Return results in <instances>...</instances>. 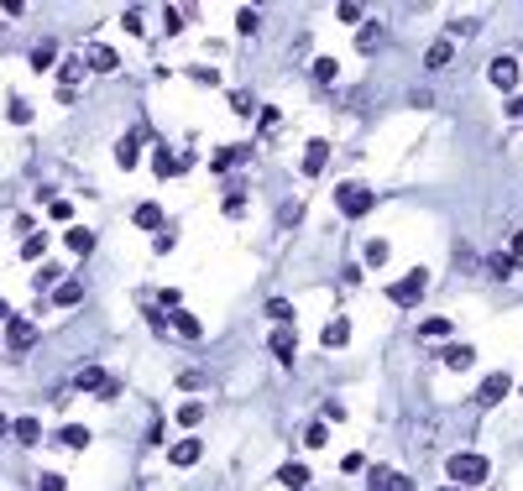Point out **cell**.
<instances>
[{"label": "cell", "mask_w": 523, "mask_h": 491, "mask_svg": "<svg viewBox=\"0 0 523 491\" xmlns=\"http://www.w3.org/2000/svg\"><path fill=\"white\" fill-rule=\"evenodd\" d=\"M424 288H429V272H424V267H414V272H403V277L387 288V298H392L398 308H414L419 298H424Z\"/></svg>", "instance_id": "obj_1"}, {"label": "cell", "mask_w": 523, "mask_h": 491, "mask_svg": "<svg viewBox=\"0 0 523 491\" xmlns=\"http://www.w3.org/2000/svg\"><path fill=\"white\" fill-rule=\"evenodd\" d=\"M450 481H455V486H476V481H487V460L471 455V450L450 455Z\"/></svg>", "instance_id": "obj_2"}, {"label": "cell", "mask_w": 523, "mask_h": 491, "mask_svg": "<svg viewBox=\"0 0 523 491\" xmlns=\"http://www.w3.org/2000/svg\"><path fill=\"white\" fill-rule=\"evenodd\" d=\"M335 199H340V214H345V220H361V214H371L377 194H371V188H361V183H345Z\"/></svg>", "instance_id": "obj_3"}, {"label": "cell", "mask_w": 523, "mask_h": 491, "mask_svg": "<svg viewBox=\"0 0 523 491\" xmlns=\"http://www.w3.org/2000/svg\"><path fill=\"white\" fill-rule=\"evenodd\" d=\"M513 392V382H508V371H492L487 382H481V392H476V402H481V408H497L502 398H508Z\"/></svg>", "instance_id": "obj_4"}, {"label": "cell", "mask_w": 523, "mask_h": 491, "mask_svg": "<svg viewBox=\"0 0 523 491\" xmlns=\"http://www.w3.org/2000/svg\"><path fill=\"white\" fill-rule=\"evenodd\" d=\"M267 345H273V355H277V361H288V366H293V351H298V335H293V324H277Z\"/></svg>", "instance_id": "obj_5"}, {"label": "cell", "mask_w": 523, "mask_h": 491, "mask_svg": "<svg viewBox=\"0 0 523 491\" xmlns=\"http://www.w3.org/2000/svg\"><path fill=\"white\" fill-rule=\"evenodd\" d=\"M371 491H414V481L387 470V465H371Z\"/></svg>", "instance_id": "obj_6"}, {"label": "cell", "mask_w": 523, "mask_h": 491, "mask_svg": "<svg viewBox=\"0 0 523 491\" xmlns=\"http://www.w3.org/2000/svg\"><path fill=\"white\" fill-rule=\"evenodd\" d=\"M116 63H120L116 47H100V42H95L89 53H84V68H95V73H116Z\"/></svg>", "instance_id": "obj_7"}, {"label": "cell", "mask_w": 523, "mask_h": 491, "mask_svg": "<svg viewBox=\"0 0 523 491\" xmlns=\"http://www.w3.org/2000/svg\"><path fill=\"white\" fill-rule=\"evenodd\" d=\"M487 79L497 84V89H513V84H518V63H513V58H492Z\"/></svg>", "instance_id": "obj_8"}, {"label": "cell", "mask_w": 523, "mask_h": 491, "mask_svg": "<svg viewBox=\"0 0 523 491\" xmlns=\"http://www.w3.org/2000/svg\"><path fill=\"white\" fill-rule=\"evenodd\" d=\"M324 163H330V141H309V147H304V173H324Z\"/></svg>", "instance_id": "obj_9"}, {"label": "cell", "mask_w": 523, "mask_h": 491, "mask_svg": "<svg viewBox=\"0 0 523 491\" xmlns=\"http://www.w3.org/2000/svg\"><path fill=\"white\" fill-rule=\"evenodd\" d=\"M105 382L110 376L100 371V366H79V371H73V387H79V392H105Z\"/></svg>", "instance_id": "obj_10"}, {"label": "cell", "mask_w": 523, "mask_h": 491, "mask_svg": "<svg viewBox=\"0 0 523 491\" xmlns=\"http://www.w3.org/2000/svg\"><path fill=\"white\" fill-rule=\"evenodd\" d=\"M189 157H167V147H163V152H157V163H152V173L157 178H178V173H189Z\"/></svg>", "instance_id": "obj_11"}, {"label": "cell", "mask_w": 523, "mask_h": 491, "mask_svg": "<svg viewBox=\"0 0 523 491\" xmlns=\"http://www.w3.org/2000/svg\"><path fill=\"white\" fill-rule=\"evenodd\" d=\"M37 345V324L32 319H11V351H32Z\"/></svg>", "instance_id": "obj_12"}, {"label": "cell", "mask_w": 523, "mask_h": 491, "mask_svg": "<svg viewBox=\"0 0 523 491\" xmlns=\"http://www.w3.org/2000/svg\"><path fill=\"white\" fill-rule=\"evenodd\" d=\"M58 445H68V450H89V429H84V423H63V429H58Z\"/></svg>", "instance_id": "obj_13"}, {"label": "cell", "mask_w": 523, "mask_h": 491, "mask_svg": "<svg viewBox=\"0 0 523 491\" xmlns=\"http://www.w3.org/2000/svg\"><path fill=\"white\" fill-rule=\"evenodd\" d=\"M173 329H178L183 340H199V335H204V324L189 314V308H173Z\"/></svg>", "instance_id": "obj_14"}, {"label": "cell", "mask_w": 523, "mask_h": 491, "mask_svg": "<svg viewBox=\"0 0 523 491\" xmlns=\"http://www.w3.org/2000/svg\"><path fill=\"white\" fill-rule=\"evenodd\" d=\"M63 241H68V251H79V257H89V251H95V230H84V225H73Z\"/></svg>", "instance_id": "obj_15"}, {"label": "cell", "mask_w": 523, "mask_h": 491, "mask_svg": "<svg viewBox=\"0 0 523 491\" xmlns=\"http://www.w3.org/2000/svg\"><path fill=\"white\" fill-rule=\"evenodd\" d=\"M246 157H251V152H246V147H226V152H214V157H210V167H214V173H226V167H236V163H246Z\"/></svg>", "instance_id": "obj_16"}, {"label": "cell", "mask_w": 523, "mask_h": 491, "mask_svg": "<svg viewBox=\"0 0 523 491\" xmlns=\"http://www.w3.org/2000/svg\"><path fill=\"white\" fill-rule=\"evenodd\" d=\"M199 439H183V445H173V450H167V460H173V465H194V460H199Z\"/></svg>", "instance_id": "obj_17"}, {"label": "cell", "mask_w": 523, "mask_h": 491, "mask_svg": "<svg viewBox=\"0 0 523 491\" xmlns=\"http://www.w3.org/2000/svg\"><path fill=\"white\" fill-rule=\"evenodd\" d=\"M277 481H283V486H293V491H304V486H309V470L298 465V460H288V465L277 470Z\"/></svg>", "instance_id": "obj_18"}, {"label": "cell", "mask_w": 523, "mask_h": 491, "mask_svg": "<svg viewBox=\"0 0 523 491\" xmlns=\"http://www.w3.org/2000/svg\"><path fill=\"white\" fill-rule=\"evenodd\" d=\"M324 345H330V351H340V345H345V340H351V324H345V319H330V324H324Z\"/></svg>", "instance_id": "obj_19"}, {"label": "cell", "mask_w": 523, "mask_h": 491, "mask_svg": "<svg viewBox=\"0 0 523 491\" xmlns=\"http://www.w3.org/2000/svg\"><path fill=\"white\" fill-rule=\"evenodd\" d=\"M131 220H136V230H157V225H163V210H157V204H136Z\"/></svg>", "instance_id": "obj_20"}, {"label": "cell", "mask_w": 523, "mask_h": 491, "mask_svg": "<svg viewBox=\"0 0 523 491\" xmlns=\"http://www.w3.org/2000/svg\"><path fill=\"white\" fill-rule=\"evenodd\" d=\"M11 434L21 439V445H37V439H42V423H37V418H16V423H11Z\"/></svg>", "instance_id": "obj_21"}, {"label": "cell", "mask_w": 523, "mask_h": 491, "mask_svg": "<svg viewBox=\"0 0 523 491\" xmlns=\"http://www.w3.org/2000/svg\"><path fill=\"white\" fill-rule=\"evenodd\" d=\"M53 63H58V47H53V42H42V47H32V68H37V73H48V68H53Z\"/></svg>", "instance_id": "obj_22"}, {"label": "cell", "mask_w": 523, "mask_h": 491, "mask_svg": "<svg viewBox=\"0 0 523 491\" xmlns=\"http://www.w3.org/2000/svg\"><path fill=\"white\" fill-rule=\"evenodd\" d=\"M116 163H120V167H126V173H131V167H136V136H126V141H116Z\"/></svg>", "instance_id": "obj_23"}, {"label": "cell", "mask_w": 523, "mask_h": 491, "mask_svg": "<svg viewBox=\"0 0 523 491\" xmlns=\"http://www.w3.org/2000/svg\"><path fill=\"white\" fill-rule=\"evenodd\" d=\"M471 361H476V355H471V345H450V351H445V366H455V371H466Z\"/></svg>", "instance_id": "obj_24"}, {"label": "cell", "mask_w": 523, "mask_h": 491, "mask_svg": "<svg viewBox=\"0 0 523 491\" xmlns=\"http://www.w3.org/2000/svg\"><path fill=\"white\" fill-rule=\"evenodd\" d=\"M356 47H361V53H377V47H382V26H377V21H371V26H361Z\"/></svg>", "instance_id": "obj_25"}, {"label": "cell", "mask_w": 523, "mask_h": 491, "mask_svg": "<svg viewBox=\"0 0 523 491\" xmlns=\"http://www.w3.org/2000/svg\"><path fill=\"white\" fill-rule=\"evenodd\" d=\"M178 423H183V429H199V423H204V402H183V408H178Z\"/></svg>", "instance_id": "obj_26"}, {"label": "cell", "mask_w": 523, "mask_h": 491, "mask_svg": "<svg viewBox=\"0 0 523 491\" xmlns=\"http://www.w3.org/2000/svg\"><path fill=\"white\" fill-rule=\"evenodd\" d=\"M58 79H63V89H73V84L84 79V58H68V63L58 68Z\"/></svg>", "instance_id": "obj_27"}, {"label": "cell", "mask_w": 523, "mask_h": 491, "mask_svg": "<svg viewBox=\"0 0 523 491\" xmlns=\"http://www.w3.org/2000/svg\"><path fill=\"white\" fill-rule=\"evenodd\" d=\"M487 267H492V277H513V272H518V261H513L508 251H497V257H492Z\"/></svg>", "instance_id": "obj_28"}, {"label": "cell", "mask_w": 523, "mask_h": 491, "mask_svg": "<svg viewBox=\"0 0 523 491\" xmlns=\"http://www.w3.org/2000/svg\"><path fill=\"white\" fill-rule=\"evenodd\" d=\"M387 257H392V246L382 241V235H377V241H367V261H371V267H382Z\"/></svg>", "instance_id": "obj_29"}, {"label": "cell", "mask_w": 523, "mask_h": 491, "mask_svg": "<svg viewBox=\"0 0 523 491\" xmlns=\"http://www.w3.org/2000/svg\"><path fill=\"white\" fill-rule=\"evenodd\" d=\"M335 73H340L335 58H314V79H320V84H335Z\"/></svg>", "instance_id": "obj_30"}, {"label": "cell", "mask_w": 523, "mask_h": 491, "mask_svg": "<svg viewBox=\"0 0 523 491\" xmlns=\"http://www.w3.org/2000/svg\"><path fill=\"white\" fill-rule=\"evenodd\" d=\"M424 63H429V68H445V63H450V42H434L424 53Z\"/></svg>", "instance_id": "obj_31"}, {"label": "cell", "mask_w": 523, "mask_h": 491, "mask_svg": "<svg viewBox=\"0 0 523 491\" xmlns=\"http://www.w3.org/2000/svg\"><path fill=\"white\" fill-rule=\"evenodd\" d=\"M53 298H58L63 308H73V304H79V298H84V288H79V282H63V288L53 293Z\"/></svg>", "instance_id": "obj_32"}, {"label": "cell", "mask_w": 523, "mask_h": 491, "mask_svg": "<svg viewBox=\"0 0 523 491\" xmlns=\"http://www.w3.org/2000/svg\"><path fill=\"white\" fill-rule=\"evenodd\" d=\"M257 26H262L257 11H241V16H236V32H241V37H257Z\"/></svg>", "instance_id": "obj_33"}, {"label": "cell", "mask_w": 523, "mask_h": 491, "mask_svg": "<svg viewBox=\"0 0 523 491\" xmlns=\"http://www.w3.org/2000/svg\"><path fill=\"white\" fill-rule=\"evenodd\" d=\"M42 246H48V235H26V241H21V257L37 261V257H42Z\"/></svg>", "instance_id": "obj_34"}, {"label": "cell", "mask_w": 523, "mask_h": 491, "mask_svg": "<svg viewBox=\"0 0 523 491\" xmlns=\"http://www.w3.org/2000/svg\"><path fill=\"white\" fill-rule=\"evenodd\" d=\"M450 335V319H424V340H445Z\"/></svg>", "instance_id": "obj_35"}, {"label": "cell", "mask_w": 523, "mask_h": 491, "mask_svg": "<svg viewBox=\"0 0 523 491\" xmlns=\"http://www.w3.org/2000/svg\"><path fill=\"white\" fill-rule=\"evenodd\" d=\"M241 210H246V194H241V188H230V194H226V214H241Z\"/></svg>", "instance_id": "obj_36"}, {"label": "cell", "mask_w": 523, "mask_h": 491, "mask_svg": "<svg viewBox=\"0 0 523 491\" xmlns=\"http://www.w3.org/2000/svg\"><path fill=\"white\" fill-rule=\"evenodd\" d=\"M11 120H16V126H26V120H32V105H26V100H11Z\"/></svg>", "instance_id": "obj_37"}, {"label": "cell", "mask_w": 523, "mask_h": 491, "mask_svg": "<svg viewBox=\"0 0 523 491\" xmlns=\"http://www.w3.org/2000/svg\"><path fill=\"white\" fill-rule=\"evenodd\" d=\"M267 314H273V319H293V304H288V298H273V304H267Z\"/></svg>", "instance_id": "obj_38"}, {"label": "cell", "mask_w": 523, "mask_h": 491, "mask_svg": "<svg viewBox=\"0 0 523 491\" xmlns=\"http://www.w3.org/2000/svg\"><path fill=\"white\" fill-rule=\"evenodd\" d=\"M120 26H126V32H136V37H142V11H136V6H131V11L120 16Z\"/></svg>", "instance_id": "obj_39"}, {"label": "cell", "mask_w": 523, "mask_h": 491, "mask_svg": "<svg viewBox=\"0 0 523 491\" xmlns=\"http://www.w3.org/2000/svg\"><path fill=\"white\" fill-rule=\"evenodd\" d=\"M48 214H53V220H68L73 204H68V199H53V204H48Z\"/></svg>", "instance_id": "obj_40"}, {"label": "cell", "mask_w": 523, "mask_h": 491, "mask_svg": "<svg viewBox=\"0 0 523 491\" xmlns=\"http://www.w3.org/2000/svg\"><path fill=\"white\" fill-rule=\"evenodd\" d=\"M37 491H63V476H58V470H48V476L37 481Z\"/></svg>", "instance_id": "obj_41"}, {"label": "cell", "mask_w": 523, "mask_h": 491, "mask_svg": "<svg viewBox=\"0 0 523 491\" xmlns=\"http://www.w3.org/2000/svg\"><path fill=\"white\" fill-rule=\"evenodd\" d=\"M189 79L194 84H220V73H214V68H189Z\"/></svg>", "instance_id": "obj_42"}, {"label": "cell", "mask_w": 523, "mask_h": 491, "mask_svg": "<svg viewBox=\"0 0 523 491\" xmlns=\"http://www.w3.org/2000/svg\"><path fill=\"white\" fill-rule=\"evenodd\" d=\"M304 439H309V445H314V450H320V445H324V439H330V434H324V423H309V434H304Z\"/></svg>", "instance_id": "obj_43"}, {"label": "cell", "mask_w": 523, "mask_h": 491, "mask_svg": "<svg viewBox=\"0 0 523 491\" xmlns=\"http://www.w3.org/2000/svg\"><path fill=\"white\" fill-rule=\"evenodd\" d=\"M508 257H513V261H523V230L513 235V251H508Z\"/></svg>", "instance_id": "obj_44"}, {"label": "cell", "mask_w": 523, "mask_h": 491, "mask_svg": "<svg viewBox=\"0 0 523 491\" xmlns=\"http://www.w3.org/2000/svg\"><path fill=\"white\" fill-rule=\"evenodd\" d=\"M11 319H16V314H11V304H6V298H0V324H11Z\"/></svg>", "instance_id": "obj_45"}, {"label": "cell", "mask_w": 523, "mask_h": 491, "mask_svg": "<svg viewBox=\"0 0 523 491\" xmlns=\"http://www.w3.org/2000/svg\"><path fill=\"white\" fill-rule=\"evenodd\" d=\"M6 434H11V423H6V418H0V439H6Z\"/></svg>", "instance_id": "obj_46"}, {"label": "cell", "mask_w": 523, "mask_h": 491, "mask_svg": "<svg viewBox=\"0 0 523 491\" xmlns=\"http://www.w3.org/2000/svg\"><path fill=\"white\" fill-rule=\"evenodd\" d=\"M440 491H461V486H455V481H450V486H440Z\"/></svg>", "instance_id": "obj_47"}]
</instances>
